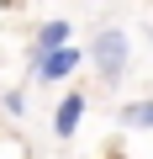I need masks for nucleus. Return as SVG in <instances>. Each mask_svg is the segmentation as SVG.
Wrapping results in <instances>:
<instances>
[{
	"instance_id": "2",
	"label": "nucleus",
	"mask_w": 153,
	"mask_h": 159,
	"mask_svg": "<svg viewBox=\"0 0 153 159\" xmlns=\"http://www.w3.org/2000/svg\"><path fill=\"white\" fill-rule=\"evenodd\" d=\"M74 64H79V53H74V48H53V53L37 58V74H42V80H63Z\"/></svg>"
},
{
	"instance_id": "3",
	"label": "nucleus",
	"mask_w": 153,
	"mask_h": 159,
	"mask_svg": "<svg viewBox=\"0 0 153 159\" xmlns=\"http://www.w3.org/2000/svg\"><path fill=\"white\" fill-rule=\"evenodd\" d=\"M79 117H85V101H79V96H69V101L58 106V122H53V127H58V138H69L74 127H79Z\"/></svg>"
},
{
	"instance_id": "1",
	"label": "nucleus",
	"mask_w": 153,
	"mask_h": 159,
	"mask_svg": "<svg viewBox=\"0 0 153 159\" xmlns=\"http://www.w3.org/2000/svg\"><path fill=\"white\" fill-rule=\"evenodd\" d=\"M95 64H100L106 80H116L121 64H127V37H121V32H100V37H95Z\"/></svg>"
},
{
	"instance_id": "5",
	"label": "nucleus",
	"mask_w": 153,
	"mask_h": 159,
	"mask_svg": "<svg viewBox=\"0 0 153 159\" xmlns=\"http://www.w3.org/2000/svg\"><path fill=\"white\" fill-rule=\"evenodd\" d=\"M121 122H127V127H153V101H137V106H127V111H121Z\"/></svg>"
},
{
	"instance_id": "4",
	"label": "nucleus",
	"mask_w": 153,
	"mask_h": 159,
	"mask_svg": "<svg viewBox=\"0 0 153 159\" xmlns=\"http://www.w3.org/2000/svg\"><path fill=\"white\" fill-rule=\"evenodd\" d=\"M63 37H69V21H48V27H42V37H37V58H42V53H53V48H63Z\"/></svg>"
}]
</instances>
